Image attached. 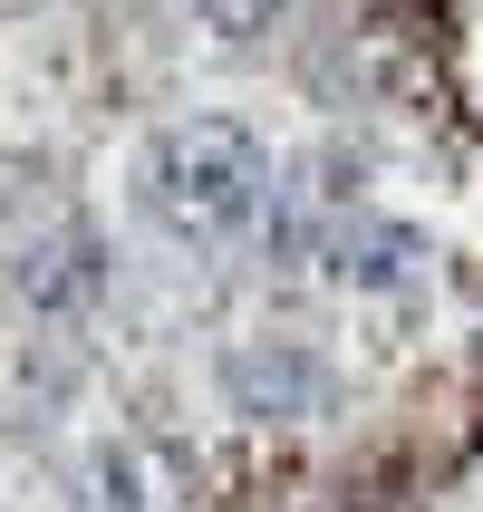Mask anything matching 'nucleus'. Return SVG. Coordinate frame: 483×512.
Here are the masks:
<instances>
[{"label":"nucleus","instance_id":"f03ea898","mask_svg":"<svg viewBox=\"0 0 483 512\" xmlns=\"http://www.w3.org/2000/svg\"><path fill=\"white\" fill-rule=\"evenodd\" d=\"M10 281H20L29 310L68 319V310H87V300L107 290V252H97V232H87V223H58L49 242H29V252H20V271H10Z\"/></svg>","mask_w":483,"mask_h":512},{"label":"nucleus","instance_id":"39448f33","mask_svg":"<svg viewBox=\"0 0 483 512\" xmlns=\"http://www.w3.org/2000/svg\"><path fill=\"white\" fill-rule=\"evenodd\" d=\"M39 194H49V165H39V155H0V232L29 223V213H39Z\"/></svg>","mask_w":483,"mask_h":512},{"label":"nucleus","instance_id":"423d86ee","mask_svg":"<svg viewBox=\"0 0 483 512\" xmlns=\"http://www.w3.org/2000/svg\"><path fill=\"white\" fill-rule=\"evenodd\" d=\"M194 10H203V29H223V39H261L290 0H194Z\"/></svg>","mask_w":483,"mask_h":512},{"label":"nucleus","instance_id":"f257e3e1","mask_svg":"<svg viewBox=\"0 0 483 512\" xmlns=\"http://www.w3.org/2000/svg\"><path fill=\"white\" fill-rule=\"evenodd\" d=\"M261 194H271V155L232 116H184V126H165L145 145V165H136L145 223L174 232V242H203V252L232 242V232H252Z\"/></svg>","mask_w":483,"mask_h":512},{"label":"nucleus","instance_id":"7ed1b4c3","mask_svg":"<svg viewBox=\"0 0 483 512\" xmlns=\"http://www.w3.org/2000/svg\"><path fill=\"white\" fill-rule=\"evenodd\" d=\"M416 261H426V242H416L406 223H368V213L319 242V271H329L339 290H406Z\"/></svg>","mask_w":483,"mask_h":512},{"label":"nucleus","instance_id":"20e7f679","mask_svg":"<svg viewBox=\"0 0 483 512\" xmlns=\"http://www.w3.org/2000/svg\"><path fill=\"white\" fill-rule=\"evenodd\" d=\"M232 397L252 406V416H310L319 406V368L290 358V348H242V358H232Z\"/></svg>","mask_w":483,"mask_h":512}]
</instances>
